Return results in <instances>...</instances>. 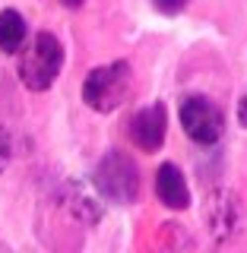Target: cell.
<instances>
[{
  "label": "cell",
  "instance_id": "6da1fadb",
  "mask_svg": "<svg viewBox=\"0 0 247 253\" xmlns=\"http://www.w3.org/2000/svg\"><path fill=\"white\" fill-rule=\"evenodd\" d=\"M63 70V44L54 32H35L19 51L16 73L29 92H48Z\"/></svg>",
  "mask_w": 247,
  "mask_h": 253
},
{
  "label": "cell",
  "instance_id": "7a4b0ae2",
  "mask_svg": "<svg viewBox=\"0 0 247 253\" xmlns=\"http://www.w3.org/2000/svg\"><path fill=\"white\" fill-rule=\"evenodd\" d=\"M92 187L111 206H133L140 200L143 187L140 165L133 162V155L121 152V149H108L92 171Z\"/></svg>",
  "mask_w": 247,
  "mask_h": 253
},
{
  "label": "cell",
  "instance_id": "3957f363",
  "mask_svg": "<svg viewBox=\"0 0 247 253\" xmlns=\"http://www.w3.org/2000/svg\"><path fill=\"white\" fill-rule=\"evenodd\" d=\"M133 92V70L127 60H111L89 70L83 79V101L95 114H111L130 98Z\"/></svg>",
  "mask_w": 247,
  "mask_h": 253
},
{
  "label": "cell",
  "instance_id": "277c9868",
  "mask_svg": "<svg viewBox=\"0 0 247 253\" xmlns=\"http://www.w3.org/2000/svg\"><path fill=\"white\" fill-rule=\"evenodd\" d=\"M178 121L197 146H216L225 136V111L209 95H187L178 105Z\"/></svg>",
  "mask_w": 247,
  "mask_h": 253
},
{
  "label": "cell",
  "instance_id": "5b68a950",
  "mask_svg": "<svg viewBox=\"0 0 247 253\" xmlns=\"http://www.w3.org/2000/svg\"><path fill=\"white\" fill-rule=\"evenodd\" d=\"M203 221H206V231H209V237L216 244H232L241 234V225H244L241 196L228 187L212 190L203 203Z\"/></svg>",
  "mask_w": 247,
  "mask_h": 253
},
{
  "label": "cell",
  "instance_id": "8992f818",
  "mask_svg": "<svg viewBox=\"0 0 247 253\" xmlns=\"http://www.w3.org/2000/svg\"><path fill=\"white\" fill-rule=\"evenodd\" d=\"M168 136V108L165 101H152V105L140 108L130 117V139L143 152H158Z\"/></svg>",
  "mask_w": 247,
  "mask_h": 253
},
{
  "label": "cell",
  "instance_id": "52a82bcc",
  "mask_svg": "<svg viewBox=\"0 0 247 253\" xmlns=\"http://www.w3.org/2000/svg\"><path fill=\"white\" fill-rule=\"evenodd\" d=\"M155 196L165 209H174V212H184L190 209V187H187V177L181 174V168L174 162H165L158 165L155 171Z\"/></svg>",
  "mask_w": 247,
  "mask_h": 253
},
{
  "label": "cell",
  "instance_id": "ba28073f",
  "mask_svg": "<svg viewBox=\"0 0 247 253\" xmlns=\"http://www.w3.org/2000/svg\"><path fill=\"white\" fill-rule=\"evenodd\" d=\"M29 42V22L19 10H0V51L19 54Z\"/></svg>",
  "mask_w": 247,
  "mask_h": 253
},
{
  "label": "cell",
  "instance_id": "9c48e42d",
  "mask_svg": "<svg viewBox=\"0 0 247 253\" xmlns=\"http://www.w3.org/2000/svg\"><path fill=\"white\" fill-rule=\"evenodd\" d=\"M10 162H13V136H10V130L0 124V174L10 168Z\"/></svg>",
  "mask_w": 247,
  "mask_h": 253
},
{
  "label": "cell",
  "instance_id": "30bf717a",
  "mask_svg": "<svg viewBox=\"0 0 247 253\" xmlns=\"http://www.w3.org/2000/svg\"><path fill=\"white\" fill-rule=\"evenodd\" d=\"M152 6H155L162 16H178V13H184L187 0H152Z\"/></svg>",
  "mask_w": 247,
  "mask_h": 253
},
{
  "label": "cell",
  "instance_id": "8fae6325",
  "mask_svg": "<svg viewBox=\"0 0 247 253\" xmlns=\"http://www.w3.org/2000/svg\"><path fill=\"white\" fill-rule=\"evenodd\" d=\"M238 124H241V126H247V92H244L241 105H238Z\"/></svg>",
  "mask_w": 247,
  "mask_h": 253
},
{
  "label": "cell",
  "instance_id": "7c38bea8",
  "mask_svg": "<svg viewBox=\"0 0 247 253\" xmlns=\"http://www.w3.org/2000/svg\"><path fill=\"white\" fill-rule=\"evenodd\" d=\"M60 3H63V6H70V10H79L86 0H60Z\"/></svg>",
  "mask_w": 247,
  "mask_h": 253
}]
</instances>
